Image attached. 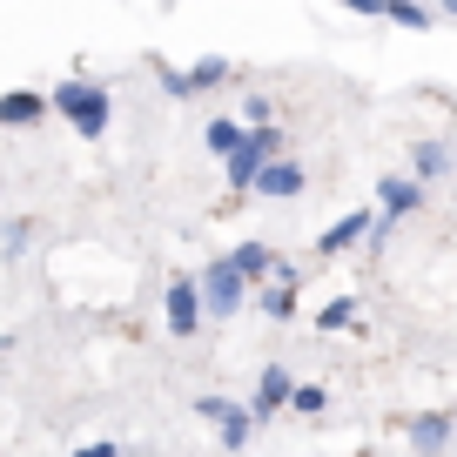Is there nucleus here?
Returning a JSON list of instances; mask_svg holds the SVG:
<instances>
[{"instance_id": "nucleus-1", "label": "nucleus", "mask_w": 457, "mask_h": 457, "mask_svg": "<svg viewBox=\"0 0 457 457\" xmlns=\"http://www.w3.org/2000/svg\"><path fill=\"white\" fill-rule=\"evenodd\" d=\"M47 114H68L81 142H101V135H108V114H114V101H108V87H101V81L74 74V81L47 87Z\"/></svg>"}, {"instance_id": "nucleus-2", "label": "nucleus", "mask_w": 457, "mask_h": 457, "mask_svg": "<svg viewBox=\"0 0 457 457\" xmlns=\"http://www.w3.org/2000/svg\"><path fill=\"white\" fill-rule=\"evenodd\" d=\"M270 155H283V129H276V121H262V129H243V142L222 155L228 188H236V195H249V182H256V169H262Z\"/></svg>"}, {"instance_id": "nucleus-3", "label": "nucleus", "mask_w": 457, "mask_h": 457, "mask_svg": "<svg viewBox=\"0 0 457 457\" xmlns=\"http://www.w3.org/2000/svg\"><path fill=\"white\" fill-rule=\"evenodd\" d=\"M195 296H202V323H228V316L243 310V296H249V283L236 270H228V256H215L209 270L195 276Z\"/></svg>"}, {"instance_id": "nucleus-4", "label": "nucleus", "mask_w": 457, "mask_h": 457, "mask_svg": "<svg viewBox=\"0 0 457 457\" xmlns=\"http://www.w3.org/2000/svg\"><path fill=\"white\" fill-rule=\"evenodd\" d=\"M303 188H310V175H303L296 155H270L256 169V182H249V195H270V202H296Z\"/></svg>"}, {"instance_id": "nucleus-5", "label": "nucleus", "mask_w": 457, "mask_h": 457, "mask_svg": "<svg viewBox=\"0 0 457 457\" xmlns=\"http://www.w3.org/2000/svg\"><path fill=\"white\" fill-rule=\"evenodd\" d=\"M162 310H169V329H175V337H195V329H202L195 276H169V296H162Z\"/></svg>"}, {"instance_id": "nucleus-6", "label": "nucleus", "mask_w": 457, "mask_h": 457, "mask_svg": "<svg viewBox=\"0 0 457 457\" xmlns=\"http://www.w3.org/2000/svg\"><path fill=\"white\" fill-rule=\"evenodd\" d=\"M424 209V182H411V175H384L377 182V215H390V222H403V215Z\"/></svg>"}, {"instance_id": "nucleus-7", "label": "nucleus", "mask_w": 457, "mask_h": 457, "mask_svg": "<svg viewBox=\"0 0 457 457\" xmlns=\"http://www.w3.org/2000/svg\"><path fill=\"white\" fill-rule=\"evenodd\" d=\"M403 437H411V451H417V457H444V451H451V411H424V417H411V424H403Z\"/></svg>"}, {"instance_id": "nucleus-8", "label": "nucleus", "mask_w": 457, "mask_h": 457, "mask_svg": "<svg viewBox=\"0 0 457 457\" xmlns=\"http://www.w3.org/2000/svg\"><path fill=\"white\" fill-rule=\"evenodd\" d=\"M363 236H370V209H350V215H337V222L316 236V256H343V249H357Z\"/></svg>"}, {"instance_id": "nucleus-9", "label": "nucleus", "mask_w": 457, "mask_h": 457, "mask_svg": "<svg viewBox=\"0 0 457 457\" xmlns=\"http://www.w3.org/2000/svg\"><path fill=\"white\" fill-rule=\"evenodd\" d=\"M41 114H47L41 87H14V95H0V129H34Z\"/></svg>"}, {"instance_id": "nucleus-10", "label": "nucleus", "mask_w": 457, "mask_h": 457, "mask_svg": "<svg viewBox=\"0 0 457 457\" xmlns=\"http://www.w3.org/2000/svg\"><path fill=\"white\" fill-rule=\"evenodd\" d=\"M289 384H296V377H289L283 363H270V370L256 377V403H249V417H256V424H262V417H276V411H283V397H289Z\"/></svg>"}, {"instance_id": "nucleus-11", "label": "nucleus", "mask_w": 457, "mask_h": 457, "mask_svg": "<svg viewBox=\"0 0 457 457\" xmlns=\"http://www.w3.org/2000/svg\"><path fill=\"white\" fill-rule=\"evenodd\" d=\"M249 437H256V417H249L243 403H222V417H215V444H222V451H243Z\"/></svg>"}, {"instance_id": "nucleus-12", "label": "nucleus", "mask_w": 457, "mask_h": 457, "mask_svg": "<svg viewBox=\"0 0 457 457\" xmlns=\"http://www.w3.org/2000/svg\"><path fill=\"white\" fill-rule=\"evenodd\" d=\"M228 81H236V61H222V54L195 61V68L182 74V87H188V95H209V87H228Z\"/></svg>"}, {"instance_id": "nucleus-13", "label": "nucleus", "mask_w": 457, "mask_h": 457, "mask_svg": "<svg viewBox=\"0 0 457 457\" xmlns=\"http://www.w3.org/2000/svg\"><path fill=\"white\" fill-rule=\"evenodd\" d=\"M451 175V142H417L411 148V182H437Z\"/></svg>"}, {"instance_id": "nucleus-14", "label": "nucleus", "mask_w": 457, "mask_h": 457, "mask_svg": "<svg viewBox=\"0 0 457 457\" xmlns=\"http://www.w3.org/2000/svg\"><path fill=\"white\" fill-rule=\"evenodd\" d=\"M270 262H276V249H262V243H243V249H228V270L243 276V283H262V276H270Z\"/></svg>"}, {"instance_id": "nucleus-15", "label": "nucleus", "mask_w": 457, "mask_h": 457, "mask_svg": "<svg viewBox=\"0 0 457 457\" xmlns=\"http://www.w3.org/2000/svg\"><path fill=\"white\" fill-rule=\"evenodd\" d=\"M256 310L270 316V323H289V316H296V289H283V283H262Z\"/></svg>"}, {"instance_id": "nucleus-16", "label": "nucleus", "mask_w": 457, "mask_h": 457, "mask_svg": "<svg viewBox=\"0 0 457 457\" xmlns=\"http://www.w3.org/2000/svg\"><path fill=\"white\" fill-rule=\"evenodd\" d=\"M202 142H209V155H228V148L243 142V121H236V114H215L209 129H202Z\"/></svg>"}, {"instance_id": "nucleus-17", "label": "nucleus", "mask_w": 457, "mask_h": 457, "mask_svg": "<svg viewBox=\"0 0 457 457\" xmlns=\"http://www.w3.org/2000/svg\"><path fill=\"white\" fill-rule=\"evenodd\" d=\"M329 403V390L323 384H289V397H283V411H296V417H316Z\"/></svg>"}, {"instance_id": "nucleus-18", "label": "nucleus", "mask_w": 457, "mask_h": 457, "mask_svg": "<svg viewBox=\"0 0 457 457\" xmlns=\"http://www.w3.org/2000/svg\"><path fill=\"white\" fill-rule=\"evenodd\" d=\"M384 21H397V28H430V7L424 0H384Z\"/></svg>"}, {"instance_id": "nucleus-19", "label": "nucleus", "mask_w": 457, "mask_h": 457, "mask_svg": "<svg viewBox=\"0 0 457 457\" xmlns=\"http://www.w3.org/2000/svg\"><path fill=\"white\" fill-rule=\"evenodd\" d=\"M343 323H357V296H329L316 316V329H343Z\"/></svg>"}, {"instance_id": "nucleus-20", "label": "nucleus", "mask_w": 457, "mask_h": 457, "mask_svg": "<svg viewBox=\"0 0 457 457\" xmlns=\"http://www.w3.org/2000/svg\"><path fill=\"white\" fill-rule=\"evenodd\" d=\"M236 121H243V129H262V121H276V101H270V95H243Z\"/></svg>"}, {"instance_id": "nucleus-21", "label": "nucleus", "mask_w": 457, "mask_h": 457, "mask_svg": "<svg viewBox=\"0 0 457 457\" xmlns=\"http://www.w3.org/2000/svg\"><path fill=\"white\" fill-rule=\"evenodd\" d=\"M28 243H34V222H28V215H21V222L7 228V243H0V249H7V256H21V249H28Z\"/></svg>"}, {"instance_id": "nucleus-22", "label": "nucleus", "mask_w": 457, "mask_h": 457, "mask_svg": "<svg viewBox=\"0 0 457 457\" xmlns=\"http://www.w3.org/2000/svg\"><path fill=\"white\" fill-rule=\"evenodd\" d=\"M74 457H121V444H108V437H95V444H81Z\"/></svg>"}, {"instance_id": "nucleus-23", "label": "nucleus", "mask_w": 457, "mask_h": 457, "mask_svg": "<svg viewBox=\"0 0 457 457\" xmlns=\"http://www.w3.org/2000/svg\"><path fill=\"white\" fill-rule=\"evenodd\" d=\"M350 14H384V0H343Z\"/></svg>"}]
</instances>
